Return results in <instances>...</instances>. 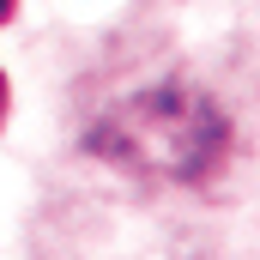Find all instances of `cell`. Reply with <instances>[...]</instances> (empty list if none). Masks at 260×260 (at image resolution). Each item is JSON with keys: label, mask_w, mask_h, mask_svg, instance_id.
<instances>
[{"label": "cell", "mask_w": 260, "mask_h": 260, "mask_svg": "<svg viewBox=\"0 0 260 260\" xmlns=\"http://www.w3.org/2000/svg\"><path fill=\"white\" fill-rule=\"evenodd\" d=\"M6 97H12V91H6V73H0V121H6Z\"/></svg>", "instance_id": "obj_1"}, {"label": "cell", "mask_w": 260, "mask_h": 260, "mask_svg": "<svg viewBox=\"0 0 260 260\" xmlns=\"http://www.w3.org/2000/svg\"><path fill=\"white\" fill-rule=\"evenodd\" d=\"M12 12H18V0H0V24H6V18H12Z\"/></svg>", "instance_id": "obj_2"}]
</instances>
